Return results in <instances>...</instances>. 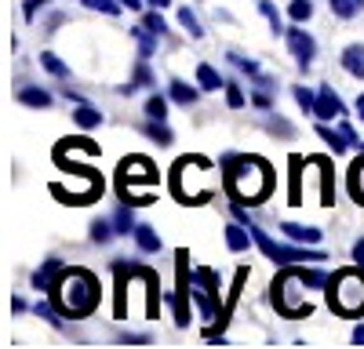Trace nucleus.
Wrapping results in <instances>:
<instances>
[{
    "label": "nucleus",
    "mask_w": 364,
    "mask_h": 349,
    "mask_svg": "<svg viewBox=\"0 0 364 349\" xmlns=\"http://www.w3.org/2000/svg\"><path fill=\"white\" fill-rule=\"evenodd\" d=\"M339 131H343V135H346V142H350V145H357V142H360V138H357V131H353V124H350V121H343V128H339Z\"/></svg>",
    "instance_id": "nucleus-41"
},
{
    "label": "nucleus",
    "mask_w": 364,
    "mask_h": 349,
    "mask_svg": "<svg viewBox=\"0 0 364 349\" xmlns=\"http://www.w3.org/2000/svg\"><path fill=\"white\" fill-rule=\"evenodd\" d=\"M149 4H154V8H168V4H171V0H149Z\"/></svg>",
    "instance_id": "nucleus-47"
},
{
    "label": "nucleus",
    "mask_w": 364,
    "mask_h": 349,
    "mask_svg": "<svg viewBox=\"0 0 364 349\" xmlns=\"http://www.w3.org/2000/svg\"><path fill=\"white\" fill-rule=\"evenodd\" d=\"M146 116H154V121H164V116H168V102H164L161 95H149V99H146Z\"/></svg>",
    "instance_id": "nucleus-35"
},
{
    "label": "nucleus",
    "mask_w": 364,
    "mask_h": 349,
    "mask_svg": "<svg viewBox=\"0 0 364 349\" xmlns=\"http://www.w3.org/2000/svg\"><path fill=\"white\" fill-rule=\"evenodd\" d=\"M317 135H321V138H324V142H328V145H331V150H336V153L350 150V142H346V135H343V131H331L328 124H321V128H317Z\"/></svg>",
    "instance_id": "nucleus-27"
},
{
    "label": "nucleus",
    "mask_w": 364,
    "mask_h": 349,
    "mask_svg": "<svg viewBox=\"0 0 364 349\" xmlns=\"http://www.w3.org/2000/svg\"><path fill=\"white\" fill-rule=\"evenodd\" d=\"M113 226H117V237H124V233H135V222H132V208H120L113 211Z\"/></svg>",
    "instance_id": "nucleus-28"
},
{
    "label": "nucleus",
    "mask_w": 364,
    "mask_h": 349,
    "mask_svg": "<svg viewBox=\"0 0 364 349\" xmlns=\"http://www.w3.org/2000/svg\"><path fill=\"white\" fill-rule=\"evenodd\" d=\"M18 102L22 106H33V109H48L51 106V95L44 87H18Z\"/></svg>",
    "instance_id": "nucleus-17"
},
{
    "label": "nucleus",
    "mask_w": 364,
    "mask_h": 349,
    "mask_svg": "<svg viewBox=\"0 0 364 349\" xmlns=\"http://www.w3.org/2000/svg\"><path fill=\"white\" fill-rule=\"evenodd\" d=\"M44 4H48V0H26V18H33Z\"/></svg>",
    "instance_id": "nucleus-40"
},
{
    "label": "nucleus",
    "mask_w": 364,
    "mask_h": 349,
    "mask_svg": "<svg viewBox=\"0 0 364 349\" xmlns=\"http://www.w3.org/2000/svg\"><path fill=\"white\" fill-rule=\"evenodd\" d=\"M51 291H55V306L70 316H84L99 306V280L87 270H63Z\"/></svg>",
    "instance_id": "nucleus-2"
},
{
    "label": "nucleus",
    "mask_w": 364,
    "mask_h": 349,
    "mask_svg": "<svg viewBox=\"0 0 364 349\" xmlns=\"http://www.w3.org/2000/svg\"><path fill=\"white\" fill-rule=\"evenodd\" d=\"M291 95H295V102H299L302 109H306V113H314V106H317V95L310 92V87H302V84H295V87H291Z\"/></svg>",
    "instance_id": "nucleus-33"
},
{
    "label": "nucleus",
    "mask_w": 364,
    "mask_h": 349,
    "mask_svg": "<svg viewBox=\"0 0 364 349\" xmlns=\"http://www.w3.org/2000/svg\"><path fill=\"white\" fill-rule=\"evenodd\" d=\"M171 186L175 193L186 200V204H200L211 193V164L200 157H186V160H175V174H171Z\"/></svg>",
    "instance_id": "nucleus-3"
},
{
    "label": "nucleus",
    "mask_w": 364,
    "mask_h": 349,
    "mask_svg": "<svg viewBox=\"0 0 364 349\" xmlns=\"http://www.w3.org/2000/svg\"><path fill=\"white\" fill-rule=\"evenodd\" d=\"M353 342H357V345H364V324H357V328H353Z\"/></svg>",
    "instance_id": "nucleus-44"
},
{
    "label": "nucleus",
    "mask_w": 364,
    "mask_h": 349,
    "mask_svg": "<svg viewBox=\"0 0 364 349\" xmlns=\"http://www.w3.org/2000/svg\"><path fill=\"white\" fill-rule=\"evenodd\" d=\"M135 244H139L142 251H161L157 229H154V226H135Z\"/></svg>",
    "instance_id": "nucleus-22"
},
{
    "label": "nucleus",
    "mask_w": 364,
    "mask_h": 349,
    "mask_svg": "<svg viewBox=\"0 0 364 349\" xmlns=\"http://www.w3.org/2000/svg\"><path fill=\"white\" fill-rule=\"evenodd\" d=\"M197 80H200L204 92H219V87H226V80L219 77V70H211L208 62H200V66H197Z\"/></svg>",
    "instance_id": "nucleus-19"
},
{
    "label": "nucleus",
    "mask_w": 364,
    "mask_h": 349,
    "mask_svg": "<svg viewBox=\"0 0 364 349\" xmlns=\"http://www.w3.org/2000/svg\"><path fill=\"white\" fill-rule=\"evenodd\" d=\"M154 186L157 182V167L149 164L146 157H128L124 164H120V196H132L135 193V186Z\"/></svg>",
    "instance_id": "nucleus-6"
},
{
    "label": "nucleus",
    "mask_w": 364,
    "mask_h": 349,
    "mask_svg": "<svg viewBox=\"0 0 364 349\" xmlns=\"http://www.w3.org/2000/svg\"><path fill=\"white\" fill-rule=\"evenodd\" d=\"M343 70L353 73L357 80H364V44H350L343 51Z\"/></svg>",
    "instance_id": "nucleus-14"
},
{
    "label": "nucleus",
    "mask_w": 364,
    "mask_h": 349,
    "mask_svg": "<svg viewBox=\"0 0 364 349\" xmlns=\"http://www.w3.org/2000/svg\"><path fill=\"white\" fill-rule=\"evenodd\" d=\"M288 15H291L295 22H306V18L314 15V4H310V0H291V4H288Z\"/></svg>",
    "instance_id": "nucleus-36"
},
{
    "label": "nucleus",
    "mask_w": 364,
    "mask_h": 349,
    "mask_svg": "<svg viewBox=\"0 0 364 349\" xmlns=\"http://www.w3.org/2000/svg\"><path fill=\"white\" fill-rule=\"evenodd\" d=\"M302 160L299 157H291V200L288 204H302Z\"/></svg>",
    "instance_id": "nucleus-30"
},
{
    "label": "nucleus",
    "mask_w": 364,
    "mask_h": 349,
    "mask_svg": "<svg viewBox=\"0 0 364 349\" xmlns=\"http://www.w3.org/2000/svg\"><path fill=\"white\" fill-rule=\"evenodd\" d=\"M142 131H146L149 138H154L157 145H171V131H168V128H164L161 121H154V116H149V121L142 124Z\"/></svg>",
    "instance_id": "nucleus-25"
},
{
    "label": "nucleus",
    "mask_w": 364,
    "mask_h": 349,
    "mask_svg": "<svg viewBox=\"0 0 364 349\" xmlns=\"http://www.w3.org/2000/svg\"><path fill=\"white\" fill-rule=\"evenodd\" d=\"M350 193H353L357 204H364V142H360V157L350 167Z\"/></svg>",
    "instance_id": "nucleus-15"
},
{
    "label": "nucleus",
    "mask_w": 364,
    "mask_h": 349,
    "mask_svg": "<svg viewBox=\"0 0 364 349\" xmlns=\"http://www.w3.org/2000/svg\"><path fill=\"white\" fill-rule=\"evenodd\" d=\"M178 26L186 29L190 37H204V26L197 22V15H193V8H178Z\"/></svg>",
    "instance_id": "nucleus-26"
},
{
    "label": "nucleus",
    "mask_w": 364,
    "mask_h": 349,
    "mask_svg": "<svg viewBox=\"0 0 364 349\" xmlns=\"http://www.w3.org/2000/svg\"><path fill=\"white\" fill-rule=\"evenodd\" d=\"M357 116L364 121V95H357Z\"/></svg>",
    "instance_id": "nucleus-46"
},
{
    "label": "nucleus",
    "mask_w": 364,
    "mask_h": 349,
    "mask_svg": "<svg viewBox=\"0 0 364 349\" xmlns=\"http://www.w3.org/2000/svg\"><path fill=\"white\" fill-rule=\"evenodd\" d=\"M284 237L295 244H321V229L317 226H299V222H284Z\"/></svg>",
    "instance_id": "nucleus-12"
},
{
    "label": "nucleus",
    "mask_w": 364,
    "mask_h": 349,
    "mask_svg": "<svg viewBox=\"0 0 364 349\" xmlns=\"http://www.w3.org/2000/svg\"><path fill=\"white\" fill-rule=\"evenodd\" d=\"M269 131H277V135H284V138H288V135H291V124H288V121H281V116H269Z\"/></svg>",
    "instance_id": "nucleus-39"
},
{
    "label": "nucleus",
    "mask_w": 364,
    "mask_h": 349,
    "mask_svg": "<svg viewBox=\"0 0 364 349\" xmlns=\"http://www.w3.org/2000/svg\"><path fill=\"white\" fill-rule=\"evenodd\" d=\"M139 87H154V70L146 66V58L135 66V77H132V84H120V92L124 95H132V92H139Z\"/></svg>",
    "instance_id": "nucleus-16"
},
{
    "label": "nucleus",
    "mask_w": 364,
    "mask_h": 349,
    "mask_svg": "<svg viewBox=\"0 0 364 349\" xmlns=\"http://www.w3.org/2000/svg\"><path fill=\"white\" fill-rule=\"evenodd\" d=\"M353 262L364 266V237H357V244H353Z\"/></svg>",
    "instance_id": "nucleus-42"
},
{
    "label": "nucleus",
    "mask_w": 364,
    "mask_h": 349,
    "mask_svg": "<svg viewBox=\"0 0 364 349\" xmlns=\"http://www.w3.org/2000/svg\"><path fill=\"white\" fill-rule=\"evenodd\" d=\"M346 109H343V102H339V95L331 92L328 84H321V92H317V106H314V116L317 121H336V116H343Z\"/></svg>",
    "instance_id": "nucleus-9"
},
{
    "label": "nucleus",
    "mask_w": 364,
    "mask_h": 349,
    "mask_svg": "<svg viewBox=\"0 0 364 349\" xmlns=\"http://www.w3.org/2000/svg\"><path fill=\"white\" fill-rule=\"evenodd\" d=\"M230 62L240 70V73H248V77H255V80H262V73H259V66L252 62V58H245V55H237V51H230Z\"/></svg>",
    "instance_id": "nucleus-32"
},
{
    "label": "nucleus",
    "mask_w": 364,
    "mask_h": 349,
    "mask_svg": "<svg viewBox=\"0 0 364 349\" xmlns=\"http://www.w3.org/2000/svg\"><path fill=\"white\" fill-rule=\"evenodd\" d=\"M113 237H117L113 218H99V222H91V240H95V244H106V240H113Z\"/></svg>",
    "instance_id": "nucleus-24"
},
{
    "label": "nucleus",
    "mask_w": 364,
    "mask_h": 349,
    "mask_svg": "<svg viewBox=\"0 0 364 349\" xmlns=\"http://www.w3.org/2000/svg\"><path fill=\"white\" fill-rule=\"evenodd\" d=\"M132 37L139 40V55H142V58H154V55H157V33H149L142 22L132 29Z\"/></svg>",
    "instance_id": "nucleus-18"
},
{
    "label": "nucleus",
    "mask_w": 364,
    "mask_h": 349,
    "mask_svg": "<svg viewBox=\"0 0 364 349\" xmlns=\"http://www.w3.org/2000/svg\"><path fill=\"white\" fill-rule=\"evenodd\" d=\"M259 11H262V18L269 22V29H273V33H281V15H277V8H273V0H259Z\"/></svg>",
    "instance_id": "nucleus-31"
},
{
    "label": "nucleus",
    "mask_w": 364,
    "mask_h": 349,
    "mask_svg": "<svg viewBox=\"0 0 364 349\" xmlns=\"http://www.w3.org/2000/svg\"><path fill=\"white\" fill-rule=\"evenodd\" d=\"M120 4H124V8H135V11H139V8H142V0H120Z\"/></svg>",
    "instance_id": "nucleus-45"
},
{
    "label": "nucleus",
    "mask_w": 364,
    "mask_h": 349,
    "mask_svg": "<svg viewBox=\"0 0 364 349\" xmlns=\"http://www.w3.org/2000/svg\"><path fill=\"white\" fill-rule=\"evenodd\" d=\"M328 4L336 18H357L364 11V0H328Z\"/></svg>",
    "instance_id": "nucleus-20"
},
{
    "label": "nucleus",
    "mask_w": 364,
    "mask_h": 349,
    "mask_svg": "<svg viewBox=\"0 0 364 349\" xmlns=\"http://www.w3.org/2000/svg\"><path fill=\"white\" fill-rule=\"evenodd\" d=\"M226 179H230V193L245 204H259L269 189H273V167L259 157H226Z\"/></svg>",
    "instance_id": "nucleus-1"
},
{
    "label": "nucleus",
    "mask_w": 364,
    "mask_h": 349,
    "mask_svg": "<svg viewBox=\"0 0 364 349\" xmlns=\"http://www.w3.org/2000/svg\"><path fill=\"white\" fill-rule=\"evenodd\" d=\"M252 240H255V237H252V229H248L245 222H240V226H226V248H230L233 255H245Z\"/></svg>",
    "instance_id": "nucleus-11"
},
{
    "label": "nucleus",
    "mask_w": 364,
    "mask_h": 349,
    "mask_svg": "<svg viewBox=\"0 0 364 349\" xmlns=\"http://www.w3.org/2000/svg\"><path fill=\"white\" fill-rule=\"evenodd\" d=\"M190 280H193V287H200V291H208V295L219 299V273L211 270V266H197L190 273Z\"/></svg>",
    "instance_id": "nucleus-13"
},
{
    "label": "nucleus",
    "mask_w": 364,
    "mask_h": 349,
    "mask_svg": "<svg viewBox=\"0 0 364 349\" xmlns=\"http://www.w3.org/2000/svg\"><path fill=\"white\" fill-rule=\"evenodd\" d=\"M226 102H230V109H240V106H245V92H240V84L226 80Z\"/></svg>",
    "instance_id": "nucleus-38"
},
{
    "label": "nucleus",
    "mask_w": 364,
    "mask_h": 349,
    "mask_svg": "<svg viewBox=\"0 0 364 349\" xmlns=\"http://www.w3.org/2000/svg\"><path fill=\"white\" fill-rule=\"evenodd\" d=\"M288 51L295 55L299 73H306V70H310V62H314V51H317V44H314V37L306 33V29L291 26V29H288Z\"/></svg>",
    "instance_id": "nucleus-8"
},
{
    "label": "nucleus",
    "mask_w": 364,
    "mask_h": 349,
    "mask_svg": "<svg viewBox=\"0 0 364 349\" xmlns=\"http://www.w3.org/2000/svg\"><path fill=\"white\" fill-rule=\"evenodd\" d=\"M328 287H331V306H336V313H343V316L364 313V277L360 273H339Z\"/></svg>",
    "instance_id": "nucleus-4"
},
{
    "label": "nucleus",
    "mask_w": 364,
    "mask_h": 349,
    "mask_svg": "<svg viewBox=\"0 0 364 349\" xmlns=\"http://www.w3.org/2000/svg\"><path fill=\"white\" fill-rule=\"evenodd\" d=\"M73 121H77V128L91 131V128H99V124H102V113H99V109H91V106H80V109L73 113Z\"/></svg>",
    "instance_id": "nucleus-23"
},
{
    "label": "nucleus",
    "mask_w": 364,
    "mask_h": 349,
    "mask_svg": "<svg viewBox=\"0 0 364 349\" xmlns=\"http://www.w3.org/2000/svg\"><path fill=\"white\" fill-rule=\"evenodd\" d=\"M168 95H171V102H178V106H193L197 102V92L190 84H182V80H171L168 84Z\"/></svg>",
    "instance_id": "nucleus-21"
},
{
    "label": "nucleus",
    "mask_w": 364,
    "mask_h": 349,
    "mask_svg": "<svg viewBox=\"0 0 364 349\" xmlns=\"http://www.w3.org/2000/svg\"><path fill=\"white\" fill-rule=\"evenodd\" d=\"M41 66L51 73V77H70V70H66V62H63V58H58V55H51V51H44L41 55Z\"/></svg>",
    "instance_id": "nucleus-29"
},
{
    "label": "nucleus",
    "mask_w": 364,
    "mask_h": 349,
    "mask_svg": "<svg viewBox=\"0 0 364 349\" xmlns=\"http://www.w3.org/2000/svg\"><path fill=\"white\" fill-rule=\"evenodd\" d=\"M80 4L91 11H102V15H120V0H80Z\"/></svg>",
    "instance_id": "nucleus-34"
},
{
    "label": "nucleus",
    "mask_w": 364,
    "mask_h": 349,
    "mask_svg": "<svg viewBox=\"0 0 364 349\" xmlns=\"http://www.w3.org/2000/svg\"><path fill=\"white\" fill-rule=\"evenodd\" d=\"M142 26L149 29V33H157V37H164V33H168V26H164V18H161L157 11H146V15H142Z\"/></svg>",
    "instance_id": "nucleus-37"
},
{
    "label": "nucleus",
    "mask_w": 364,
    "mask_h": 349,
    "mask_svg": "<svg viewBox=\"0 0 364 349\" xmlns=\"http://www.w3.org/2000/svg\"><path fill=\"white\" fill-rule=\"evenodd\" d=\"M252 229V237L259 244V251L273 262H281V266H291V262H321L324 251H306V248H288V244H277V240H269V233H262L259 226H248Z\"/></svg>",
    "instance_id": "nucleus-5"
},
{
    "label": "nucleus",
    "mask_w": 364,
    "mask_h": 349,
    "mask_svg": "<svg viewBox=\"0 0 364 349\" xmlns=\"http://www.w3.org/2000/svg\"><path fill=\"white\" fill-rule=\"evenodd\" d=\"M33 313H37V316H48V320H55V309H51L48 302H37V306H33Z\"/></svg>",
    "instance_id": "nucleus-43"
},
{
    "label": "nucleus",
    "mask_w": 364,
    "mask_h": 349,
    "mask_svg": "<svg viewBox=\"0 0 364 349\" xmlns=\"http://www.w3.org/2000/svg\"><path fill=\"white\" fill-rule=\"evenodd\" d=\"M63 270H66V266H63L58 258H48L44 266L33 273V287H37V291H51V287H55V280L63 277Z\"/></svg>",
    "instance_id": "nucleus-10"
},
{
    "label": "nucleus",
    "mask_w": 364,
    "mask_h": 349,
    "mask_svg": "<svg viewBox=\"0 0 364 349\" xmlns=\"http://www.w3.org/2000/svg\"><path fill=\"white\" fill-rule=\"evenodd\" d=\"M190 255L186 251H178V262H175V270H178V291H175V324L178 328H186L190 324Z\"/></svg>",
    "instance_id": "nucleus-7"
}]
</instances>
